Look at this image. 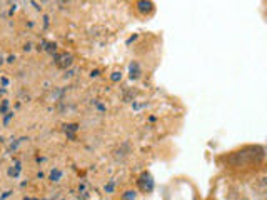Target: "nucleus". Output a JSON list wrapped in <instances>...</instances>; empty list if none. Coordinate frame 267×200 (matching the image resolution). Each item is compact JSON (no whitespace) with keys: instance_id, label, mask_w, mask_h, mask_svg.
<instances>
[{"instance_id":"obj_3","label":"nucleus","mask_w":267,"mask_h":200,"mask_svg":"<svg viewBox=\"0 0 267 200\" xmlns=\"http://www.w3.org/2000/svg\"><path fill=\"white\" fill-rule=\"evenodd\" d=\"M54 60H56V65L59 69H69L74 63V57L67 52H62V53H57Z\"/></svg>"},{"instance_id":"obj_7","label":"nucleus","mask_w":267,"mask_h":200,"mask_svg":"<svg viewBox=\"0 0 267 200\" xmlns=\"http://www.w3.org/2000/svg\"><path fill=\"white\" fill-rule=\"evenodd\" d=\"M137 198V192L135 190H125L122 193V200H135Z\"/></svg>"},{"instance_id":"obj_6","label":"nucleus","mask_w":267,"mask_h":200,"mask_svg":"<svg viewBox=\"0 0 267 200\" xmlns=\"http://www.w3.org/2000/svg\"><path fill=\"white\" fill-rule=\"evenodd\" d=\"M64 130H65V134H67L70 139H75V135H72L70 132H77L79 130V125H77V123H65Z\"/></svg>"},{"instance_id":"obj_10","label":"nucleus","mask_w":267,"mask_h":200,"mask_svg":"<svg viewBox=\"0 0 267 200\" xmlns=\"http://www.w3.org/2000/svg\"><path fill=\"white\" fill-rule=\"evenodd\" d=\"M12 117H14V113H12V112H10L7 117H5V120H4V123H5V125H9V122H10V118H12Z\"/></svg>"},{"instance_id":"obj_8","label":"nucleus","mask_w":267,"mask_h":200,"mask_svg":"<svg viewBox=\"0 0 267 200\" xmlns=\"http://www.w3.org/2000/svg\"><path fill=\"white\" fill-rule=\"evenodd\" d=\"M61 177H62L61 170H52V174H50V180L52 182H59V180H61Z\"/></svg>"},{"instance_id":"obj_1","label":"nucleus","mask_w":267,"mask_h":200,"mask_svg":"<svg viewBox=\"0 0 267 200\" xmlns=\"http://www.w3.org/2000/svg\"><path fill=\"white\" fill-rule=\"evenodd\" d=\"M226 162L229 167L236 169H244V167H252L264 162V147L254 145V147H244L237 152H232L226 157Z\"/></svg>"},{"instance_id":"obj_11","label":"nucleus","mask_w":267,"mask_h":200,"mask_svg":"<svg viewBox=\"0 0 267 200\" xmlns=\"http://www.w3.org/2000/svg\"><path fill=\"white\" fill-rule=\"evenodd\" d=\"M114 190V182H111L109 185H105V192H112Z\"/></svg>"},{"instance_id":"obj_9","label":"nucleus","mask_w":267,"mask_h":200,"mask_svg":"<svg viewBox=\"0 0 267 200\" xmlns=\"http://www.w3.org/2000/svg\"><path fill=\"white\" fill-rule=\"evenodd\" d=\"M111 80H112V82H121V80H122V74L121 72H112Z\"/></svg>"},{"instance_id":"obj_2","label":"nucleus","mask_w":267,"mask_h":200,"mask_svg":"<svg viewBox=\"0 0 267 200\" xmlns=\"http://www.w3.org/2000/svg\"><path fill=\"white\" fill-rule=\"evenodd\" d=\"M154 177L150 175V172H142V174L139 175L137 178V187L140 188V192L144 193H150L152 190H154Z\"/></svg>"},{"instance_id":"obj_4","label":"nucleus","mask_w":267,"mask_h":200,"mask_svg":"<svg viewBox=\"0 0 267 200\" xmlns=\"http://www.w3.org/2000/svg\"><path fill=\"white\" fill-rule=\"evenodd\" d=\"M135 7H137V12L140 15H149L154 12V4H152L150 0H137Z\"/></svg>"},{"instance_id":"obj_13","label":"nucleus","mask_w":267,"mask_h":200,"mask_svg":"<svg viewBox=\"0 0 267 200\" xmlns=\"http://www.w3.org/2000/svg\"><path fill=\"white\" fill-rule=\"evenodd\" d=\"M2 63H4V58H2V55H0V65H2Z\"/></svg>"},{"instance_id":"obj_5","label":"nucleus","mask_w":267,"mask_h":200,"mask_svg":"<svg viewBox=\"0 0 267 200\" xmlns=\"http://www.w3.org/2000/svg\"><path fill=\"white\" fill-rule=\"evenodd\" d=\"M140 75H142V70H140L139 62L132 60V62H130V65H129V77L132 80H139Z\"/></svg>"},{"instance_id":"obj_12","label":"nucleus","mask_w":267,"mask_h":200,"mask_svg":"<svg viewBox=\"0 0 267 200\" xmlns=\"http://www.w3.org/2000/svg\"><path fill=\"white\" fill-rule=\"evenodd\" d=\"M7 107H9V102L5 100L4 104H2V109H0V112H5V110H7Z\"/></svg>"}]
</instances>
